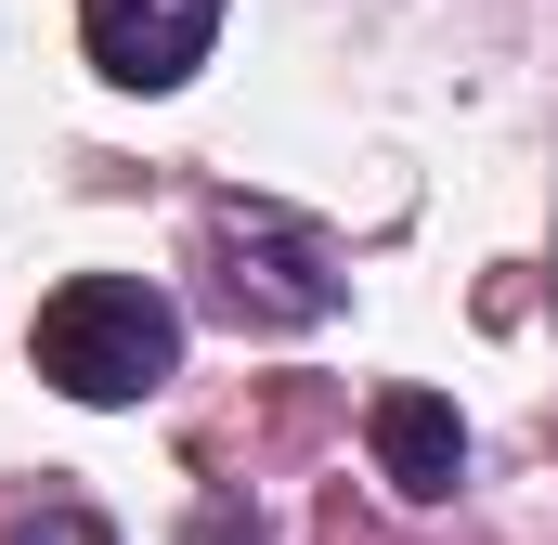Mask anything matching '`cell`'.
I'll return each instance as SVG.
<instances>
[{
  "label": "cell",
  "instance_id": "4",
  "mask_svg": "<svg viewBox=\"0 0 558 545\" xmlns=\"http://www.w3.org/2000/svg\"><path fill=\"white\" fill-rule=\"evenodd\" d=\"M364 441H377V481H390L403 507H441V494L468 481V428H454V403H441V390H377Z\"/></svg>",
  "mask_w": 558,
  "mask_h": 545
},
{
  "label": "cell",
  "instance_id": "3",
  "mask_svg": "<svg viewBox=\"0 0 558 545\" xmlns=\"http://www.w3.org/2000/svg\"><path fill=\"white\" fill-rule=\"evenodd\" d=\"M221 13H234V0H78V39H92V65H105L118 92H182V78L208 65Z\"/></svg>",
  "mask_w": 558,
  "mask_h": 545
},
{
  "label": "cell",
  "instance_id": "2",
  "mask_svg": "<svg viewBox=\"0 0 558 545\" xmlns=\"http://www.w3.org/2000/svg\"><path fill=\"white\" fill-rule=\"evenodd\" d=\"M208 312L221 325H247V338H312L325 312H338V247L299 221V208H208Z\"/></svg>",
  "mask_w": 558,
  "mask_h": 545
},
{
  "label": "cell",
  "instance_id": "1",
  "mask_svg": "<svg viewBox=\"0 0 558 545\" xmlns=\"http://www.w3.org/2000/svg\"><path fill=\"white\" fill-rule=\"evenodd\" d=\"M26 364L92 415H131L182 377V299L143 286V272H65L26 325Z\"/></svg>",
  "mask_w": 558,
  "mask_h": 545
},
{
  "label": "cell",
  "instance_id": "5",
  "mask_svg": "<svg viewBox=\"0 0 558 545\" xmlns=\"http://www.w3.org/2000/svg\"><path fill=\"white\" fill-rule=\"evenodd\" d=\"M13 545H118V533H105L92 507H39V520H26V533H13Z\"/></svg>",
  "mask_w": 558,
  "mask_h": 545
}]
</instances>
